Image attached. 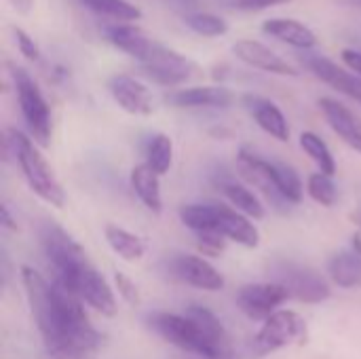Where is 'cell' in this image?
I'll use <instances>...</instances> for the list:
<instances>
[{"label": "cell", "instance_id": "cell-19", "mask_svg": "<svg viewBox=\"0 0 361 359\" xmlns=\"http://www.w3.org/2000/svg\"><path fill=\"white\" fill-rule=\"evenodd\" d=\"M218 233L228 241H235L250 250L260 245V231L256 229L252 218L228 205H218Z\"/></svg>", "mask_w": 361, "mask_h": 359}, {"label": "cell", "instance_id": "cell-5", "mask_svg": "<svg viewBox=\"0 0 361 359\" xmlns=\"http://www.w3.org/2000/svg\"><path fill=\"white\" fill-rule=\"evenodd\" d=\"M11 76L17 93V102L23 114V121L34 138V142L40 148H47L51 144L53 133V121H51V108L38 87V83L30 76L27 70L19 66H11Z\"/></svg>", "mask_w": 361, "mask_h": 359}, {"label": "cell", "instance_id": "cell-8", "mask_svg": "<svg viewBox=\"0 0 361 359\" xmlns=\"http://www.w3.org/2000/svg\"><path fill=\"white\" fill-rule=\"evenodd\" d=\"M277 284H281L292 298L307 303V305H319L330 298L332 290L328 281L313 269L294 264V262H283L277 269Z\"/></svg>", "mask_w": 361, "mask_h": 359}, {"label": "cell", "instance_id": "cell-28", "mask_svg": "<svg viewBox=\"0 0 361 359\" xmlns=\"http://www.w3.org/2000/svg\"><path fill=\"white\" fill-rule=\"evenodd\" d=\"M300 148L311 157V161L319 167L322 174L334 178L336 174V161H334V154L330 150V146L313 131H305L300 133Z\"/></svg>", "mask_w": 361, "mask_h": 359}, {"label": "cell", "instance_id": "cell-14", "mask_svg": "<svg viewBox=\"0 0 361 359\" xmlns=\"http://www.w3.org/2000/svg\"><path fill=\"white\" fill-rule=\"evenodd\" d=\"M319 110L324 112L328 125L332 131L353 150L361 152V118L347 108L343 102L332 99V97H322L319 99Z\"/></svg>", "mask_w": 361, "mask_h": 359}, {"label": "cell", "instance_id": "cell-34", "mask_svg": "<svg viewBox=\"0 0 361 359\" xmlns=\"http://www.w3.org/2000/svg\"><path fill=\"white\" fill-rule=\"evenodd\" d=\"M114 284H116V290L121 294V298L129 305H140V292H137V286L123 273H116L114 275Z\"/></svg>", "mask_w": 361, "mask_h": 359}, {"label": "cell", "instance_id": "cell-39", "mask_svg": "<svg viewBox=\"0 0 361 359\" xmlns=\"http://www.w3.org/2000/svg\"><path fill=\"white\" fill-rule=\"evenodd\" d=\"M351 250H355L357 254H361V235H353V241H351Z\"/></svg>", "mask_w": 361, "mask_h": 359}, {"label": "cell", "instance_id": "cell-29", "mask_svg": "<svg viewBox=\"0 0 361 359\" xmlns=\"http://www.w3.org/2000/svg\"><path fill=\"white\" fill-rule=\"evenodd\" d=\"M146 165L152 167L159 176H165L173 165V142L165 133H157L150 138L146 146Z\"/></svg>", "mask_w": 361, "mask_h": 359}, {"label": "cell", "instance_id": "cell-30", "mask_svg": "<svg viewBox=\"0 0 361 359\" xmlns=\"http://www.w3.org/2000/svg\"><path fill=\"white\" fill-rule=\"evenodd\" d=\"M186 25L195 34L205 36V38H218V36H224L228 32V23H226L224 17L214 15V13H205V11L188 13L186 15Z\"/></svg>", "mask_w": 361, "mask_h": 359}, {"label": "cell", "instance_id": "cell-3", "mask_svg": "<svg viewBox=\"0 0 361 359\" xmlns=\"http://www.w3.org/2000/svg\"><path fill=\"white\" fill-rule=\"evenodd\" d=\"M6 135H8L13 154L19 163V169H21L30 190L44 203L61 209L66 203V193H63L57 176L53 174L51 165L36 148V142H32L27 135H23L21 131H15V129H8Z\"/></svg>", "mask_w": 361, "mask_h": 359}, {"label": "cell", "instance_id": "cell-26", "mask_svg": "<svg viewBox=\"0 0 361 359\" xmlns=\"http://www.w3.org/2000/svg\"><path fill=\"white\" fill-rule=\"evenodd\" d=\"M91 13L110 19L112 23H135L142 19V11L129 0H80Z\"/></svg>", "mask_w": 361, "mask_h": 359}, {"label": "cell", "instance_id": "cell-2", "mask_svg": "<svg viewBox=\"0 0 361 359\" xmlns=\"http://www.w3.org/2000/svg\"><path fill=\"white\" fill-rule=\"evenodd\" d=\"M104 38L133 57L142 72L157 85L178 87L201 74V68L192 59L150 38L135 23H110L104 28Z\"/></svg>", "mask_w": 361, "mask_h": 359}, {"label": "cell", "instance_id": "cell-18", "mask_svg": "<svg viewBox=\"0 0 361 359\" xmlns=\"http://www.w3.org/2000/svg\"><path fill=\"white\" fill-rule=\"evenodd\" d=\"M167 102L176 108H228L235 102V93L220 85L186 87L173 91Z\"/></svg>", "mask_w": 361, "mask_h": 359}, {"label": "cell", "instance_id": "cell-32", "mask_svg": "<svg viewBox=\"0 0 361 359\" xmlns=\"http://www.w3.org/2000/svg\"><path fill=\"white\" fill-rule=\"evenodd\" d=\"M226 237L220 233H197V248L203 256H220L226 248Z\"/></svg>", "mask_w": 361, "mask_h": 359}, {"label": "cell", "instance_id": "cell-35", "mask_svg": "<svg viewBox=\"0 0 361 359\" xmlns=\"http://www.w3.org/2000/svg\"><path fill=\"white\" fill-rule=\"evenodd\" d=\"M224 2L233 8H239V11H262V8L286 4L290 0H224Z\"/></svg>", "mask_w": 361, "mask_h": 359}, {"label": "cell", "instance_id": "cell-24", "mask_svg": "<svg viewBox=\"0 0 361 359\" xmlns=\"http://www.w3.org/2000/svg\"><path fill=\"white\" fill-rule=\"evenodd\" d=\"M267 169H269V176H271L277 193L283 197L286 203H300L302 201L305 186H302V180L294 167H290L286 163H277V161H267Z\"/></svg>", "mask_w": 361, "mask_h": 359}, {"label": "cell", "instance_id": "cell-38", "mask_svg": "<svg viewBox=\"0 0 361 359\" xmlns=\"http://www.w3.org/2000/svg\"><path fill=\"white\" fill-rule=\"evenodd\" d=\"M2 226L4 229H8V231H17V224H15V220L11 218V212H8V207L6 205H2Z\"/></svg>", "mask_w": 361, "mask_h": 359}, {"label": "cell", "instance_id": "cell-13", "mask_svg": "<svg viewBox=\"0 0 361 359\" xmlns=\"http://www.w3.org/2000/svg\"><path fill=\"white\" fill-rule=\"evenodd\" d=\"M171 271L173 277H178L180 281L205 292H220L226 284L222 273L201 256H188V254L176 256L171 260Z\"/></svg>", "mask_w": 361, "mask_h": 359}, {"label": "cell", "instance_id": "cell-21", "mask_svg": "<svg viewBox=\"0 0 361 359\" xmlns=\"http://www.w3.org/2000/svg\"><path fill=\"white\" fill-rule=\"evenodd\" d=\"M159 174L152 171V167H148L146 163L135 165L131 169V188L135 193V197L144 203L146 209H150L152 214H161L163 209V197H161V182H159Z\"/></svg>", "mask_w": 361, "mask_h": 359}, {"label": "cell", "instance_id": "cell-25", "mask_svg": "<svg viewBox=\"0 0 361 359\" xmlns=\"http://www.w3.org/2000/svg\"><path fill=\"white\" fill-rule=\"evenodd\" d=\"M222 193L231 201V205L237 212H241L243 216H247L252 220H262L267 216L264 205L260 203V199L247 186H243L239 182H233V180H226V182H222Z\"/></svg>", "mask_w": 361, "mask_h": 359}, {"label": "cell", "instance_id": "cell-10", "mask_svg": "<svg viewBox=\"0 0 361 359\" xmlns=\"http://www.w3.org/2000/svg\"><path fill=\"white\" fill-rule=\"evenodd\" d=\"M72 294L78 296L82 300V305H89L93 311L102 313L104 317H114L116 311H118L116 298H114V290L110 288L106 277L93 264H89L76 277Z\"/></svg>", "mask_w": 361, "mask_h": 359}, {"label": "cell", "instance_id": "cell-20", "mask_svg": "<svg viewBox=\"0 0 361 359\" xmlns=\"http://www.w3.org/2000/svg\"><path fill=\"white\" fill-rule=\"evenodd\" d=\"M262 30L264 34L290 44V47H296V49H313L317 44V34L302 21L298 19H292V17H271V19H264L262 23Z\"/></svg>", "mask_w": 361, "mask_h": 359}, {"label": "cell", "instance_id": "cell-36", "mask_svg": "<svg viewBox=\"0 0 361 359\" xmlns=\"http://www.w3.org/2000/svg\"><path fill=\"white\" fill-rule=\"evenodd\" d=\"M343 61L357 74L361 78V51H355V49H345L343 51Z\"/></svg>", "mask_w": 361, "mask_h": 359}, {"label": "cell", "instance_id": "cell-33", "mask_svg": "<svg viewBox=\"0 0 361 359\" xmlns=\"http://www.w3.org/2000/svg\"><path fill=\"white\" fill-rule=\"evenodd\" d=\"M13 36H15V40H17L19 53H21L25 59H30V61H38V59H40V49H38L36 40H34L30 34H25L21 28H15V30H13Z\"/></svg>", "mask_w": 361, "mask_h": 359}, {"label": "cell", "instance_id": "cell-7", "mask_svg": "<svg viewBox=\"0 0 361 359\" xmlns=\"http://www.w3.org/2000/svg\"><path fill=\"white\" fill-rule=\"evenodd\" d=\"M150 328L169 345L201 355L209 359V347L199 330V326L188 317V315H178V313H152L148 317Z\"/></svg>", "mask_w": 361, "mask_h": 359}, {"label": "cell", "instance_id": "cell-17", "mask_svg": "<svg viewBox=\"0 0 361 359\" xmlns=\"http://www.w3.org/2000/svg\"><path fill=\"white\" fill-rule=\"evenodd\" d=\"M305 61L317 78H322L332 89L349 95L351 99L361 104V78L357 74L347 72L345 68H341L338 63H334L332 59L322 57V55H307Z\"/></svg>", "mask_w": 361, "mask_h": 359}, {"label": "cell", "instance_id": "cell-11", "mask_svg": "<svg viewBox=\"0 0 361 359\" xmlns=\"http://www.w3.org/2000/svg\"><path fill=\"white\" fill-rule=\"evenodd\" d=\"M233 53L247 66L269 72V74H277V76H298V68H294L286 57H281L277 51H273L271 47H267L260 40L254 38H241L233 44Z\"/></svg>", "mask_w": 361, "mask_h": 359}, {"label": "cell", "instance_id": "cell-12", "mask_svg": "<svg viewBox=\"0 0 361 359\" xmlns=\"http://www.w3.org/2000/svg\"><path fill=\"white\" fill-rule=\"evenodd\" d=\"M108 89H110L112 99L125 112H129L133 116L152 114V110H154L152 93L142 80H137V78H133L129 74H114L108 80Z\"/></svg>", "mask_w": 361, "mask_h": 359}, {"label": "cell", "instance_id": "cell-1", "mask_svg": "<svg viewBox=\"0 0 361 359\" xmlns=\"http://www.w3.org/2000/svg\"><path fill=\"white\" fill-rule=\"evenodd\" d=\"M21 284L34 324L51 359H87L102 343L91 326L82 300L70 290L47 281L30 267L21 269Z\"/></svg>", "mask_w": 361, "mask_h": 359}, {"label": "cell", "instance_id": "cell-15", "mask_svg": "<svg viewBox=\"0 0 361 359\" xmlns=\"http://www.w3.org/2000/svg\"><path fill=\"white\" fill-rule=\"evenodd\" d=\"M243 106L250 110V114L254 116V121L258 123V127L269 133L271 138H275L277 142H290V125H288V118L283 114V110L267 99V97H260V95H243Z\"/></svg>", "mask_w": 361, "mask_h": 359}, {"label": "cell", "instance_id": "cell-9", "mask_svg": "<svg viewBox=\"0 0 361 359\" xmlns=\"http://www.w3.org/2000/svg\"><path fill=\"white\" fill-rule=\"evenodd\" d=\"M290 292L277 284H250L243 286L237 294V307L250 317V320H269L273 313L279 311V307L290 300Z\"/></svg>", "mask_w": 361, "mask_h": 359}, {"label": "cell", "instance_id": "cell-22", "mask_svg": "<svg viewBox=\"0 0 361 359\" xmlns=\"http://www.w3.org/2000/svg\"><path fill=\"white\" fill-rule=\"evenodd\" d=\"M330 279L345 290L361 288V254L355 250H343L328 262Z\"/></svg>", "mask_w": 361, "mask_h": 359}, {"label": "cell", "instance_id": "cell-40", "mask_svg": "<svg viewBox=\"0 0 361 359\" xmlns=\"http://www.w3.org/2000/svg\"><path fill=\"white\" fill-rule=\"evenodd\" d=\"M353 2H355V4H360V6H361V0H353Z\"/></svg>", "mask_w": 361, "mask_h": 359}, {"label": "cell", "instance_id": "cell-37", "mask_svg": "<svg viewBox=\"0 0 361 359\" xmlns=\"http://www.w3.org/2000/svg\"><path fill=\"white\" fill-rule=\"evenodd\" d=\"M11 2V6L17 11V13H21V15H27L30 11H32V6H34V0H8Z\"/></svg>", "mask_w": 361, "mask_h": 359}, {"label": "cell", "instance_id": "cell-6", "mask_svg": "<svg viewBox=\"0 0 361 359\" xmlns=\"http://www.w3.org/2000/svg\"><path fill=\"white\" fill-rule=\"evenodd\" d=\"M307 341V322L296 311H277L260 328L254 339L256 351L260 355L277 353L281 349L302 345Z\"/></svg>", "mask_w": 361, "mask_h": 359}, {"label": "cell", "instance_id": "cell-31", "mask_svg": "<svg viewBox=\"0 0 361 359\" xmlns=\"http://www.w3.org/2000/svg\"><path fill=\"white\" fill-rule=\"evenodd\" d=\"M307 193H309V197L315 203H319L324 207H332L336 203V197H338L332 178L326 176V174H322V171L309 176V180H307Z\"/></svg>", "mask_w": 361, "mask_h": 359}, {"label": "cell", "instance_id": "cell-27", "mask_svg": "<svg viewBox=\"0 0 361 359\" xmlns=\"http://www.w3.org/2000/svg\"><path fill=\"white\" fill-rule=\"evenodd\" d=\"M180 220L186 229L197 233H218V205L192 203L180 207Z\"/></svg>", "mask_w": 361, "mask_h": 359}, {"label": "cell", "instance_id": "cell-23", "mask_svg": "<svg viewBox=\"0 0 361 359\" xmlns=\"http://www.w3.org/2000/svg\"><path fill=\"white\" fill-rule=\"evenodd\" d=\"M104 235H106V241L112 248V252L116 256H121L125 262H137V260L144 258L146 243H144L142 237L133 235L131 231H127L123 226H116V224H106Z\"/></svg>", "mask_w": 361, "mask_h": 359}, {"label": "cell", "instance_id": "cell-4", "mask_svg": "<svg viewBox=\"0 0 361 359\" xmlns=\"http://www.w3.org/2000/svg\"><path fill=\"white\" fill-rule=\"evenodd\" d=\"M40 241L47 262L53 271V281L72 292L76 277L91 264L87 252L74 241L72 235H68L61 226L53 222L44 224L40 233Z\"/></svg>", "mask_w": 361, "mask_h": 359}, {"label": "cell", "instance_id": "cell-16", "mask_svg": "<svg viewBox=\"0 0 361 359\" xmlns=\"http://www.w3.org/2000/svg\"><path fill=\"white\" fill-rule=\"evenodd\" d=\"M186 315L199 326L207 347H209V359H235L233 347H231V336L222 322L207 311L205 307H190Z\"/></svg>", "mask_w": 361, "mask_h": 359}]
</instances>
